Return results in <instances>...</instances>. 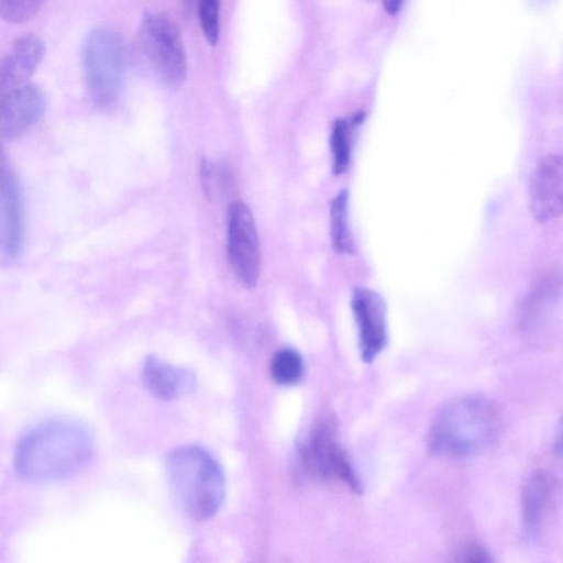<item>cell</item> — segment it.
I'll list each match as a JSON object with an SVG mask.
<instances>
[{
  "label": "cell",
  "mask_w": 563,
  "mask_h": 563,
  "mask_svg": "<svg viewBox=\"0 0 563 563\" xmlns=\"http://www.w3.org/2000/svg\"><path fill=\"white\" fill-rule=\"evenodd\" d=\"M145 388L156 398L174 400L190 394L196 386V376L189 369L173 365L155 356H148L142 367Z\"/></svg>",
  "instance_id": "14"
},
{
  "label": "cell",
  "mask_w": 563,
  "mask_h": 563,
  "mask_svg": "<svg viewBox=\"0 0 563 563\" xmlns=\"http://www.w3.org/2000/svg\"><path fill=\"white\" fill-rule=\"evenodd\" d=\"M455 560L460 562H492L494 558L482 543L468 541L459 548Z\"/></svg>",
  "instance_id": "20"
},
{
  "label": "cell",
  "mask_w": 563,
  "mask_h": 563,
  "mask_svg": "<svg viewBox=\"0 0 563 563\" xmlns=\"http://www.w3.org/2000/svg\"><path fill=\"white\" fill-rule=\"evenodd\" d=\"M560 497V483L549 471L537 470L526 481L521 495V515L526 536L539 540L552 519Z\"/></svg>",
  "instance_id": "10"
},
{
  "label": "cell",
  "mask_w": 563,
  "mask_h": 563,
  "mask_svg": "<svg viewBox=\"0 0 563 563\" xmlns=\"http://www.w3.org/2000/svg\"><path fill=\"white\" fill-rule=\"evenodd\" d=\"M300 462L306 474L314 479L336 478L361 494L362 481L338 438L335 421L322 418L308 432L300 446Z\"/></svg>",
  "instance_id": "6"
},
{
  "label": "cell",
  "mask_w": 563,
  "mask_h": 563,
  "mask_svg": "<svg viewBox=\"0 0 563 563\" xmlns=\"http://www.w3.org/2000/svg\"><path fill=\"white\" fill-rule=\"evenodd\" d=\"M228 256L236 278L254 287L260 276V242L253 214L242 201L232 202L228 210Z\"/></svg>",
  "instance_id": "7"
},
{
  "label": "cell",
  "mask_w": 563,
  "mask_h": 563,
  "mask_svg": "<svg viewBox=\"0 0 563 563\" xmlns=\"http://www.w3.org/2000/svg\"><path fill=\"white\" fill-rule=\"evenodd\" d=\"M530 209L540 222L560 217L563 208V166L559 154L544 156L530 178Z\"/></svg>",
  "instance_id": "12"
},
{
  "label": "cell",
  "mask_w": 563,
  "mask_h": 563,
  "mask_svg": "<svg viewBox=\"0 0 563 563\" xmlns=\"http://www.w3.org/2000/svg\"><path fill=\"white\" fill-rule=\"evenodd\" d=\"M352 310L357 328L362 360L369 364L387 344L386 307L383 298L372 289L356 288Z\"/></svg>",
  "instance_id": "11"
},
{
  "label": "cell",
  "mask_w": 563,
  "mask_h": 563,
  "mask_svg": "<svg viewBox=\"0 0 563 563\" xmlns=\"http://www.w3.org/2000/svg\"><path fill=\"white\" fill-rule=\"evenodd\" d=\"M166 471L172 494L178 506L195 520L213 517L225 495L221 466L205 449L187 444L170 451Z\"/></svg>",
  "instance_id": "3"
},
{
  "label": "cell",
  "mask_w": 563,
  "mask_h": 563,
  "mask_svg": "<svg viewBox=\"0 0 563 563\" xmlns=\"http://www.w3.org/2000/svg\"><path fill=\"white\" fill-rule=\"evenodd\" d=\"M25 221L19 180L0 144V255L15 260L24 246Z\"/></svg>",
  "instance_id": "8"
},
{
  "label": "cell",
  "mask_w": 563,
  "mask_h": 563,
  "mask_svg": "<svg viewBox=\"0 0 563 563\" xmlns=\"http://www.w3.org/2000/svg\"><path fill=\"white\" fill-rule=\"evenodd\" d=\"M197 0H183L184 10L191 14L192 10L196 7Z\"/></svg>",
  "instance_id": "21"
},
{
  "label": "cell",
  "mask_w": 563,
  "mask_h": 563,
  "mask_svg": "<svg viewBox=\"0 0 563 563\" xmlns=\"http://www.w3.org/2000/svg\"><path fill=\"white\" fill-rule=\"evenodd\" d=\"M220 1L197 0L199 21L205 38L210 45H217L220 35Z\"/></svg>",
  "instance_id": "19"
},
{
  "label": "cell",
  "mask_w": 563,
  "mask_h": 563,
  "mask_svg": "<svg viewBox=\"0 0 563 563\" xmlns=\"http://www.w3.org/2000/svg\"><path fill=\"white\" fill-rule=\"evenodd\" d=\"M142 53L157 80L167 88L181 87L187 59L176 23L161 12H145L139 27Z\"/></svg>",
  "instance_id": "5"
},
{
  "label": "cell",
  "mask_w": 563,
  "mask_h": 563,
  "mask_svg": "<svg viewBox=\"0 0 563 563\" xmlns=\"http://www.w3.org/2000/svg\"><path fill=\"white\" fill-rule=\"evenodd\" d=\"M44 2L45 0H0V19L11 24L27 22Z\"/></svg>",
  "instance_id": "18"
},
{
  "label": "cell",
  "mask_w": 563,
  "mask_h": 563,
  "mask_svg": "<svg viewBox=\"0 0 563 563\" xmlns=\"http://www.w3.org/2000/svg\"><path fill=\"white\" fill-rule=\"evenodd\" d=\"M273 380L283 386L296 385L303 376L305 363L302 356L291 347L276 351L269 363Z\"/></svg>",
  "instance_id": "16"
},
{
  "label": "cell",
  "mask_w": 563,
  "mask_h": 563,
  "mask_svg": "<svg viewBox=\"0 0 563 563\" xmlns=\"http://www.w3.org/2000/svg\"><path fill=\"white\" fill-rule=\"evenodd\" d=\"M44 109V95L36 85L3 87L0 84V141L27 133L40 121Z\"/></svg>",
  "instance_id": "9"
},
{
  "label": "cell",
  "mask_w": 563,
  "mask_h": 563,
  "mask_svg": "<svg viewBox=\"0 0 563 563\" xmlns=\"http://www.w3.org/2000/svg\"><path fill=\"white\" fill-rule=\"evenodd\" d=\"M360 121V117L352 120L338 119L330 136L333 173L339 175L346 170L351 158L352 126Z\"/></svg>",
  "instance_id": "17"
},
{
  "label": "cell",
  "mask_w": 563,
  "mask_h": 563,
  "mask_svg": "<svg viewBox=\"0 0 563 563\" xmlns=\"http://www.w3.org/2000/svg\"><path fill=\"white\" fill-rule=\"evenodd\" d=\"M500 415L492 400L462 395L443 404L428 435L430 450L448 459H465L486 450L500 430Z\"/></svg>",
  "instance_id": "2"
},
{
  "label": "cell",
  "mask_w": 563,
  "mask_h": 563,
  "mask_svg": "<svg viewBox=\"0 0 563 563\" xmlns=\"http://www.w3.org/2000/svg\"><path fill=\"white\" fill-rule=\"evenodd\" d=\"M81 60L90 100L99 109H113L119 101L125 73L123 37L110 27L91 30L82 43Z\"/></svg>",
  "instance_id": "4"
},
{
  "label": "cell",
  "mask_w": 563,
  "mask_h": 563,
  "mask_svg": "<svg viewBox=\"0 0 563 563\" xmlns=\"http://www.w3.org/2000/svg\"><path fill=\"white\" fill-rule=\"evenodd\" d=\"M45 55V44L35 34L16 37L0 59V84L18 87L30 82Z\"/></svg>",
  "instance_id": "13"
},
{
  "label": "cell",
  "mask_w": 563,
  "mask_h": 563,
  "mask_svg": "<svg viewBox=\"0 0 563 563\" xmlns=\"http://www.w3.org/2000/svg\"><path fill=\"white\" fill-rule=\"evenodd\" d=\"M92 438L80 422L54 418L29 429L14 453L18 474L32 482H47L77 473L89 461Z\"/></svg>",
  "instance_id": "1"
},
{
  "label": "cell",
  "mask_w": 563,
  "mask_h": 563,
  "mask_svg": "<svg viewBox=\"0 0 563 563\" xmlns=\"http://www.w3.org/2000/svg\"><path fill=\"white\" fill-rule=\"evenodd\" d=\"M331 240L333 249L342 254L354 252V242L347 221V192L340 191L332 200L331 210Z\"/></svg>",
  "instance_id": "15"
}]
</instances>
